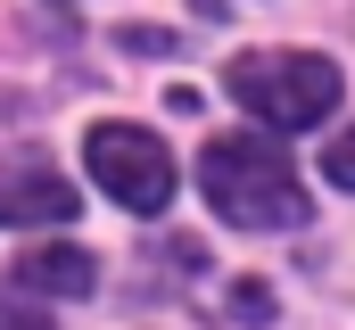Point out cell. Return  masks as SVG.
Listing matches in <instances>:
<instances>
[{"label": "cell", "mask_w": 355, "mask_h": 330, "mask_svg": "<svg viewBox=\"0 0 355 330\" xmlns=\"http://www.w3.org/2000/svg\"><path fill=\"white\" fill-rule=\"evenodd\" d=\"M198 190H207V207H215L223 223H240V232H297V223H306V182H297L289 157H281L272 141H257V132L207 141Z\"/></svg>", "instance_id": "1"}, {"label": "cell", "mask_w": 355, "mask_h": 330, "mask_svg": "<svg viewBox=\"0 0 355 330\" xmlns=\"http://www.w3.org/2000/svg\"><path fill=\"white\" fill-rule=\"evenodd\" d=\"M232 99L281 132H306L339 107V67L314 50H248V58H232Z\"/></svg>", "instance_id": "2"}, {"label": "cell", "mask_w": 355, "mask_h": 330, "mask_svg": "<svg viewBox=\"0 0 355 330\" xmlns=\"http://www.w3.org/2000/svg\"><path fill=\"white\" fill-rule=\"evenodd\" d=\"M83 157H91L99 190H107L124 215H166V207H174V157H166L157 132H141V124H91Z\"/></svg>", "instance_id": "3"}, {"label": "cell", "mask_w": 355, "mask_h": 330, "mask_svg": "<svg viewBox=\"0 0 355 330\" xmlns=\"http://www.w3.org/2000/svg\"><path fill=\"white\" fill-rule=\"evenodd\" d=\"M75 215V182L50 165H0V223H67Z\"/></svg>", "instance_id": "4"}, {"label": "cell", "mask_w": 355, "mask_h": 330, "mask_svg": "<svg viewBox=\"0 0 355 330\" xmlns=\"http://www.w3.org/2000/svg\"><path fill=\"white\" fill-rule=\"evenodd\" d=\"M17 281H25V289H50V297H83L91 289V256L83 248H33V256L17 264Z\"/></svg>", "instance_id": "5"}, {"label": "cell", "mask_w": 355, "mask_h": 330, "mask_svg": "<svg viewBox=\"0 0 355 330\" xmlns=\"http://www.w3.org/2000/svg\"><path fill=\"white\" fill-rule=\"evenodd\" d=\"M223 314H232V322H272V289H265V281H240Z\"/></svg>", "instance_id": "6"}, {"label": "cell", "mask_w": 355, "mask_h": 330, "mask_svg": "<svg viewBox=\"0 0 355 330\" xmlns=\"http://www.w3.org/2000/svg\"><path fill=\"white\" fill-rule=\"evenodd\" d=\"M322 173H331L339 190H355V124L339 132V141H331V149H322Z\"/></svg>", "instance_id": "7"}, {"label": "cell", "mask_w": 355, "mask_h": 330, "mask_svg": "<svg viewBox=\"0 0 355 330\" xmlns=\"http://www.w3.org/2000/svg\"><path fill=\"white\" fill-rule=\"evenodd\" d=\"M0 330H58V322H50L42 306H25V297H8V289H0Z\"/></svg>", "instance_id": "8"}]
</instances>
